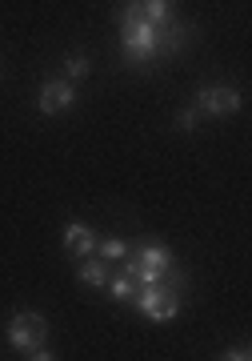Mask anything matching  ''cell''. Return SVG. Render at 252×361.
Segmentation results:
<instances>
[{
	"label": "cell",
	"instance_id": "8fae6325",
	"mask_svg": "<svg viewBox=\"0 0 252 361\" xmlns=\"http://www.w3.org/2000/svg\"><path fill=\"white\" fill-rule=\"evenodd\" d=\"M89 73H92V65H89L84 52H73V56L64 61V80H84Z\"/></svg>",
	"mask_w": 252,
	"mask_h": 361
},
{
	"label": "cell",
	"instance_id": "9c48e42d",
	"mask_svg": "<svg viewBox=\"0 0 252 361\" xmlns=\"http://www.w3.org/2000/svg\"><path fill=\"white\" fill-rule=\"evenodd\" d=\"M76 277H80L84 285H92V289H104V285H108V269H104V261H96V257H84V261H80Z\"/></svg>",
	"mask_w": 252,
	"mask_h": 361
},
{
	"label": "cell",
	"instance_id": "5bb4252c",
	"mask_svg": "<svg viewBox=\"0 0 252 361\" xmlns=\"http://www.w3.org/2000/svg\"><path fill=\"white\" fill-rule=\"evenodd\" d=\"M220 357H225V361H248L252 353H248V345H232V349H225Z\"/></svg>",
	"mask_w": 252,
	"mask_h": 361
},
{
	"label": "cell",
	"instance_id": "52a82bcc",
	"mask_svg": "<svg viewBox=\"0 0 252 361\" xmlns=\"http://www.w3.org/2000/svg\"><path fill=\"white\" fill-rule=\"evenodd\" d=\"M128 253H132V249H128ZM132 257H137V265H140V269L164 273L168 265H172V249H168V245H160V241H144V245H140L137 253H132Z\"/></svg>",
	"mask_w": 252,
	"mask_h": 361
},
{
	"label": "cell",
	"instance_id": "30bf717a",
	"mask_svg": "<svg viewBox=\"0 0 252 361\" xmlns=\"http://www.w3.org/2000/svg\"><path fill=\"white\" fill-rule=\"evenodd\" d=\"M104 289H108V297H113V301H132L140 285L132 281L128 273H120V277H108V285H104Z\"/></svg>",
	"mask_w": 252,
	"mask_h": 361
},
{
	"label": "cell",
	"instance_id": "7a4b0ae2",
	"mask_svg": "<svg viewBox=\"0 0 252 361\" xmlns=\"http://www.w3.org/2000/svg\"><path fill=\"white\" fill-rule=\"evenodd\" d=\"M132 301H137V310L156 325H168L180 313V289H168L164 281L160 285H140Z\"/></svg>",
	"mask_w": 252,
	"mask_h": 361
},
{
	"label": "cell",
	"instance_id": "4fadbf2b",
	"mask_svg": "<svg viewBox=\"0 0 252 361\" xmlns=\"http://www.w3.org/2000/svg\"><path fill=\"white\" fill-rule=\"evenodd\" d=\"M177 129H180V133H192V129H196V104H189V109H180V116H177Z\"/></svg>",
	"mask_w": 252,
	"mask_h": 361
},
{
	"label": "cell",
	"instance_id": "277c9868",
	"mask_svg": "<svg viewBox=\"0 0 252 361\" xmlns=\"http://www.w3.org/2000/svg\"><path fill=\"white\" fill-rule=\"evenodd\" d=\"M240 104H244V97L237 89H228V85H204L196 92V109L208 116H232L240 113Z\"/></svg>",
	"mask_w": 252,
	"mask_h": 361
},
{
	"label": "cell",
	"instance_id": "3957f363",
	"mask_svg": "<svg viewBox=\"0 0 252 361\" xmlns=\"http://www.w3.org/2000/svg\"><path fill=\"white\" fill-rule=\"evenodd\" d=\"M44 337H49V322H44L40 313H32V310L13 313V322H8V345L13 349L28 353V349L44 345Z\"/></svg>",
	"mask_w": 252,
	"mask_h": 361
},
{
	"label": "cell",
	"instance_id": "7c38bea8",
	"mask_svg": "<svg viewBox=\"0 0 252 361\" xmlns=\"http://www.w3.org/2000/svg\"><path fill=\"white\" fill-rule=\"evenodd\" d=\"M96 253H101L104 261H125V257H128V241H120V237H108V241H101V245H96Z\"/></svg>",
	"mask_w": 252,
	"mask_h": 361
},
{
	"label": "cell",
	"instance_id": "8992f818",
	"mask_svg": "<svg viewBox=\"0 0 252 361\" xmlns=\"http://www.w3.org/2000/svg\"><path fill=\"white\" fill-rule=\"evenodd\" d=\"M96 245H101V237H96L84 221H68V225H64V249H68L73 257H92Z\"/></svg>",
	"mask_w": 252,
	"mask_h": 361
},
{
	"label": "cell",
	"instance_id": "6da1fadb",
	"mask_svg": "<svg viewBox=\"0 0 252 361\" xmlns=\"http://www.w3.org/2000/svg\"><path fill=\"white\" fill-rule=\"evenodd\" d=\"M120 49L132 65H149L152 56H160V25L144 20L140 0H128L120 8Z\"/></svg>",
	"mask_w": 252,
	"mask_h": 361
},
{
	"label": "cell",
	"instance_id": "ba28073f",
	"mask_svg": "<svg viewBox=\"0 0 252 361\" xmlns=\"http://www.w3.org/2000/svg\"><path fill=\"white\" fill-rule=\"evenodd\" d=\"M140 13H144V20L164 28L168 20H177V0H140Z\"/></svg>",
	"mask_w": 252,
	"mask_h": 361
},
{
	"label": "cell",
	"instance_id": "9a60e30c",
	"mask_svg": "<svg viewBox=\"0 0 252 361\" xmlns=\"http://www.w3.org/2000/svg\"><path fill=\"white\" fill-rule=\"evenodd\" d=\"M25 357H28V361H52V357H56V353H52L49 345H37V349H28Z\"/></svg>",
	"mask_w": 252,
	"mask_h": 361
},
{
	"label": "cell",
	"instance_id": "5b68a950",
	"mask_svg": "<svg viewBox=\"0 0 252 361\" xmlns=\"http://www.w3.org/2000/svg\"><path fill=\"white\" fill-rule=\"evenodd\" d=\"M76 104V89H73V80H49L44 89H40V97H37V109L44 116H52V113H68Z\"/></svg>",
	"mask_w": 252,
	"mask_h": 361
}]
</instances>
